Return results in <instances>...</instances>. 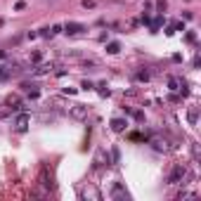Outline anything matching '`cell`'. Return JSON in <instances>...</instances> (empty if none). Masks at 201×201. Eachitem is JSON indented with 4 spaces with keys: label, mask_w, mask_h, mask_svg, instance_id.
I'll return each instance as SVG.
<instances>
[{
    "label": "cell",
    "mask_w": 201,
    "mask_h": 201,
    "mask_svg": "<svg viewBox=\"0 0 201 201\" xmlns=\"http://www.w3.org/2000/svg\"><path fill=\"white\" fill-rule=\"evenodd\" d=\"M24 7H26V3H24V0H19V3L14 5V10H24Z\"/></svg>",
    "instance_id": "cell-12"
},
{
    "label": "cell",
    "mask_w": 201,
    "mask_h": 201,
    "mask_svg": "<svg viewBox=\"0 0 201 201\" xmlns=\"http://www.w3.org/2000/svg\"><path fill=\"white\" fill-rule=\"evenodd\" d=\"M126 126H128V123L123 121V118H114V121H111V130H114V132H121V130H126Z\"/></svg>",
    "instance_id": "cell-2"
},
{
    "label": "cell",
    "mask_w": 201,
    "mask_h": 201,
    "mask_svg": "<svg viewBox=\"0 0 201 201\" xmlns=\"http://www.w3.org/2000/svg\"><path fill=\"white\" fill-rule=\"evenodd\" d=\"M180 178H185V166H175L173 175H170V182H178Z\"/></svg>",
    "instance_id": "cell-3"
},
{
    "label": "cell",
    "mask_w": 201,
    "mask_h": 201,
    "mask_svg": "<svg viewBox=\"0 0 201 201\" xmlns=\"http://www.w3.org/2000/svg\"><path fill=\"white\" fill-rule=\"evenodd\" d=\"M80 31H83V24H76V21L66 24V33H80Z\"/></svg>",
    "instance_id": "cell-4"
},
{
    "label": "cell",
    "mask_w": 201,
    "mask_h": 201,
    "mask_svg": "<svg viewBox=\"0 0 201 201\" xmlns=\"http://www.w3.org/2000/svg\"><path fill=\"white\" fill-rule=\"evenodd\" d=\"M71 116H74V118H85V116H88V106H85V104H74Z\"/></svg>",
    "instance_id": "cell-1"
},
{
    "label": "cell",
    "mask_w": 201,
    "mask_h": 201,
    "mask_svg": "<svg viewBox=\"0 0 201 201\" xmlns=\"http://www.w3.org/2000/svg\"><path fill=\"white\" fill-rule=\"evenodd\" d=\"M189 121H192V123H196V111H194V109L189 111Z\"/></svg>",
    "instance_id": "cell-15"
},
{
    "label": "cell",
    "mask_w": 201,
    "mask_h": 201,
    "mask_svg": "<svg viewBox=\"0 0 201 201\" xmlns=\"http://www.w3.org/2000/svg\"><path fill=\"white\" fill-rule=\"evenodd\" d=\"M161 24H163V19H154V21H152V31H159Z\"/></svg>",
    "instance_id": "cell-8"
},
{
    "label": "cell",
    "mask_w": 201,
    "mask_h": 201,
    "mask_svg": "<svg viewBox=\"0 0 201 201\" xmlns=\"http://www.w3.org/2000/svg\"><path fill=\"white\" fill-rule=\"evenodd\" d=\"M17 128H19V130H24V128H26V123H28V116L26 114H21V116H17Z\"/></svg>",
    "instance_id": "cell-5"
},
{
    "label": "cell",
    "mask_w": 201,
    "mask_h": 201,
    "mask_svg": "<svg viewBox=\"0 0 201 201\" xmlns=\"http://www.w3.org/2000/svg\"><path fill=\"white\" fill-rule=\"evenodd\" d=\"M5 78H10V66H3V64H0V80H5Z\"/></svg>",
    "instance_id": "cell-7"
},
{
    "label": "cell",
    "mask_w": 201,
    "mask_h": 201,
    "mask_svg": "<svg viewBox=\"0 0 201 201\" xmlns=\"http://www.w3.org/2000/svg\"><path fill=\"white\" fill-rule=\"evenodd\" d=\"M185 38H187V43H194V40H196V36H194V33H187Z\"/></svg>",
    "instance_id": "cell-14"
},
{
    "label": "cell",
    "mask_w": 201,
    "mask_h": 201,
    "mask_svg": "<svg viewBox=\"0 0 201 201\" xmlns=\"http://www.w3.org/2000/svg\"><path fill=\"white\" fill-rule=\"evenodd\" d=\"M156 7H159V10L163 12V10H166V0H159V3H156Z\"/></svg>",
    "instance_id": "cell-13"
},
{
    "label": "cell",
    "mask_w": 201,
    "mask_h": 201,
    "mask_svg": "<svg viewBox=\"0 0 201 201\" xmlns=\"http://www.w3.org/2000/svg\"><path fill=\"white\" fill-rule=\"evenodd\" d=\"M114 196H123V189H121V185H114V192H111Z\"/></svg>",
    "instance_id": "cell-9"
},
{
    "label": "cell",
    "mask_w": 201,
    "mask_h": 201,
    "mask_svg": "<svg viewBox=\"0 0 201 201\" xmlns=\"http://www.w3.org/2000/svg\"><path fill=\"white\" fill-rule=\"evenodd\" d=\"M118 50H121V45H118V43H109V45H106V52H109V54H116Z\"/></svg>",
    "instance_id": "cell-6"
},
{
    "label": "cell",
    "mask_w": 201,
    "mask_h": 201,
    "mask_svg": "<svg viewBox=\"0 0 201 201\" xmlns=\"http://www.w3.org/2000/svg\"><path fill=\"white\" fill-rule=\"evenodd\" d=\"M111 159H114V163H118V149H111Z\"/></svg>",
    "instance_id": "cell-11"
},
{
    "label": "cell",
    "mask_w": 201,
    "mask_h": 201,
    "mask_svg": "<svg viewBox=\"0 0 201 201\" xmlns=\"http://www.w3.org/2000/svg\"><path fill=\"white\" fill-rule=\"evenodd\" d=\"M137 80H149V71H140V74H137Z\"/></svg>",
    "instance_id": "cell-10"
}]
</instances>
